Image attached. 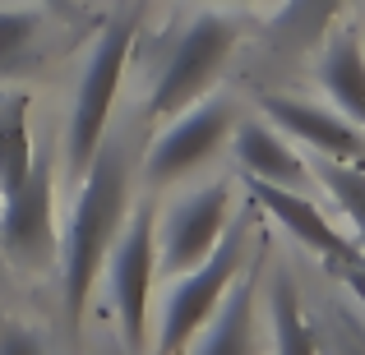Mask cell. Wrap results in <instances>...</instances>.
<instances>
[{"label": "cell", "instance_id": "obj_3", "mask_svg": "<svg viewBox=\"0 0 365 355\" xmlns=\"http://www.w3.org/2000/svg\"><path fill=\"white\" fill-rule=\"evenodd\" d=\"M130 51H134V18L130 14L102 23L98 42L88 46L79 88H74V111H70V120H65V166H70L74 185L83 180L88 161L98 157L102 139H107V120H111V107H116Z\"/></svg>", "mask_w": 365, "mask_h": 355}, {"label": "cell", "instance_id": "obj_18", "mask_svg": "<svg viewBox=\"0 0 365 355\" xmlns=\"http://www.w3.org/2000/svg\"><path fill=\"white\" fill-rule=\"evenodd\" d=\"M37 28H42V14H37L33 5H9V9H0V74L14 70V65L24 60V51L33 46Z\"/></svg>", "mask_w": 365, "mask_h": 355}, {"label": "cell", "instance_id": "obj_24", "mask_svg": "<svg viewBox=\"0 0 365 355\" xmlns=\"http://www.w3.org/2000/svg\"><path fill=\"white\" fill-rule=\"evenodd\" d=\"M0 263H5V258H0Z\"/></svg>", "mask_w": 365, "mask_h": 355}, {"label": "cell", "instance_id": "obj_2", "mask_svg": "<svg viewBox=\"0 0 365 355\" xmlns=\"http://www.w3.org/2000/svg\"><path fill=\"white\" fill-rule=\"evenodd\" d=\"M245 249H250V217H232L222 240L213 245V254L199 267L171 277L167 295L158 304V341L153 355H185L195 346V337L208 328V319L217 314V304L227 300L232 282L245 272Z\"/></svg>", "mask_w": 365, "mask_h": 355}, {"label": "cell", "instance_id": "obj_17", "mask_svg": "<svg viewBox=\"0 0 365 355\" xmlns=\"http://www.w3.org/2000/svg\"><path fill=\"white\" fill-rule=\"evenodd\" d=\"M314 180H319L324 194L342 208V217H347L351 231H356V245L365 249V171L351 166V161L324 157L319 166H314Z\"/></svg>", "mask_w": 365, "mask_h": 355}, {"label": "cell", "instance_id": "obj_10", "mask_svg": "<svg viewBox=\"0 0 365 355\" xmlns=\"http://www.w3.org/2000/svg\"><path fill=\"white\" fill-rule=\"evenodd\" d=\"M245 189H250V198H255V203L264 208V213L273 217V222L282 226L287 235L301 240V245L310 249L314 258H324L329 267H338V263H347V258H356V254H361L356 240L342 235L338 226H333L329 217H324L319 208H314L310 198L301 194V189L268 185V180H245Z\"/></svg>", "mask_w": 365, "mask_h": 355}, {"label": "cell", "instance_id": "obj_9", "mask_svg": "<svg viewBox=\"0 0 365 355\" xmlns=\"http://www.w3.org/2000/svg\"><path fill=\"white\" fill-rule=\"evenodd\" d=\"M259 111H264L268 124H277V134L310 143L319 157L365 166V129H356L342 111H324V107H314V102L282 97V92H264V97H259Z\"/></svg>", "mask_w": 365, "mask_h": 355}, {"label": "cell", "instance_id": "obj_8", "mask_svg": "<svg viewBox=\"0 0 365 355\" xmlns=\"http://www.w3.org/2000/svg\"><path fill=\"white\" fill-rule=\"evenodd\" d=\"M227 222H232V185L227 180L185 194L158 226V272L180 277L199 267L222 240Z\"/></svg>", "mask_w": 365, "mask_h": 355}, {"label": "cell", "instance_id": "obj_14", "mask_svg": "<svg viewBox=\"0 0 365 355\" xmlns=\"http://www.w3.org/2000/svg\"><path fill=\"white\" fill-rule=\"evenodd\" d=\"M347 0H282L273 18H268L264 37H268V51L273 55H305L329 37L333 18L342 14Z\"/></svg>", "mask_w": 365, "mask_h": 355}, {"label": "cell", "instance_id": "obj_15", "mask_svg": "<svg viewBox=\"0 0 365 355\" xmlns=\"http://www.w3.org/2000/svg\"><path fill=\"white\" fill-rule=\"evenodd\" d=\"M268 346L273 355H319V328L287 272L268 277Z\"/></svg>", "mask_w": 365, "mask_h": 355}, {"label": "cell", "instance_id": "obj_11", "mask_svg": "<svg viewBox=\"0 0 365 355\" xmlns=\"http://www.w3.org/2000/svg\"><path fill=\"white\" fill-rule=\"evenodd\" d=\"M195 355H264L259 341V277L255 267L241 272L227 291V300L217 304V314L208 319V328L199 332Z\"/></svg>", "mask_w": 365, "mask_h": 355}, {"label": "cell", "instance_id": "obj_16", "mask_svg": "<svg viewBox=\"0 0 365 355\" xmlns=\"http://www.w3.org/2000/svg\"><path fill=\"white\" fill-rule=\"evenodd\" d=\"M28 116H33L28 92H0V198L14 194L28 180V171H33L37 152H33Z\"/></svg>", "mask_w": 365, "mask_h": 355}, {"label": "cell", "instance_id": "obj_7", "mask_svg": "<svg viewBox=\"0 0 365 355\" xmlns=\"http://www.w3.org/2000/svg\"><path fill=\"white\" fill-rule=\"evenodd\" d=\"M61 240H56V185H51V161L33 157L28 180L5 194L0 208V258L14 263L19 272H42L56 263Z\"/></svg>", "mask_w": 365, "mask_h": 355}, {"label": "cell", "instance_id": "obj_5", "mask_svg": "<svg viewBox=\"0 0 365 355\" xmlns=\"http://www.w3.org/2000/svg\"><path fill=\"white\" fill-rule=\"evenodd\" d=\"M107 282L120 323V346L134 355L148 337V300L153 282H158V208L153 203H139L130 222L120 226L116 245L107 254Z\"/></svg>", "mask_w": 365, "mask_h": 355}, {"label": "cell", "instance_id": "obj_19", "mask_svg": "<svg viewBox=\"0 0 365 355\" xmlns=\"http://www.w3.org/2000/svg\"><path fill=\"white\" fill-rule=\"evenodd\" d=\"M319 355H365V323L347 304H338L333 323L319 328Z\"/></svg>", "mask_w": 365, "mask_h": 355}, {"label": "cell", "instance_id": "obj_13", "mask_svg": "<svg viewBox=\"0 0 365 355\" xmlns=\"http://www.w3.org/2000/svg\"><path fill=\"white\" fill-rule=\"evenodd\" d=\"M319 83L333 97V107L356 124V129H365V55H361V42H356L351 28H338L324 42Z\"/></svg>", "mask_w": 365, "mask_h": 355}, {"label": "cell", "instance_id": "obj_4", "mask_svg": "<svg viewBox=\"0 0 365 355\" xmlns=\"http://www.w3.org/2000/svg\"><path fill=\"white\" fill-rule=\"evenodd\" d=\"M236 42H241V23L227 14H195L185 23V33L176 37V46L167 51L158 79H153V97H148V116L153 120H171L176 111L195 107L199 97H208V88L217 83V74L227 70Z\"/></svg>", "mask_w": 365, "mask_h": 355}, {"label": "cell", "instance_id": "obj_1", "mask_svg": "<svg viewBox=\"0 0 365 355\" xmlns=\"http://www.w3.org/2000/svg\"><path fill=\"white\" fill-rule=\"evenodd\" d=\"M125 203H130V161H125V148L116 139H102L98 157L88 161L79 180V198H74L70 226H65L61 254H56L61 258V300L65 319H70V337H79L83 328L88 295L125 226Z\"/></svg>", "mask_w": 365, "mask_h": 355}, {"label": "cell", "instance_id": "obj_23", "mask_svg": "<svg viewBox=\"0 0 365 355\" xmlns=\"http://www.w3.org/2000/svg\"><path fill=\"white\" fill-rule=\"evenodd\" d=\"M236 5H259V0H236Z\"/></svg>", "mask_w": 365, "mask_h": 355}, {"label": "cell", "instance_id": "obj_21", "mask_svg": "<svg viewBox=\"0 0 365 355\" xmlns=\"http://www.w3.org/2000/svg\"><path fill=\"white\" fill-rule=\"evenodd\" d=\"M333 272H338L342 282H347V291L356 295V300H361V309H365V249H361L356 258H347V263H338Z\"/></svg>", "mask_w": 365, "mask_h": 355}, {"label": "cell", "instance_id": "obj_6", "mask_svg": "<svg viewBox=\"0 0 365 355\" xmlns=\"http://www.w3.org/2000/svg\"><path fill=\"white\" fill-rule=\"evenodd\" d=\"M232 129H236V107L227 97H199L195 107L162 120L158 139L148 143V161H143L148 185H171V180L199 171L232 139Z\"/></svg>", "mask_w": 365, "mask_h": 355}, {"label": "cell", "instance_id": "obj_22", "mask_svg": "<svg viewBox=\"0 0 365 355\" xmlns=\"http://www.w3.org/2000/svg\"><path fill=\"white\" fill-rule=\"evenodd\" d=\"M98 355H130V351H125V346H120V341H107V346H102Z\"/></svg>", "mask_w": 365, "mask_h": 355}, {"label": "cell", "instance_id": "obj_12", "mask_svg": "<svg viewBox=\"0 0 365 355\" xmlns=\"http://www.w3.org/2000/svg\"><path fill=\"white\" fill-rule=\"evenodd\" d=\"M232 152H236V166L245 171V180H268V185L301 189L305 176H310L301 152L287 148V139L268 120H236Z\"/></svg>", "mask_w": 365, "mask_h": 355}, {"label": "cell", "instance_id": "obj_20", "mask_svg": "<svg viewBox=\"0 0 365 355\" xmlns=\"http://www.w3.org/2000/svg\"><path fill=\"white\" fill-rule=\"evenodd\" d=\"M0 355H46L37 332L19 328V323H0Z\"/></svg>", "mask_w": 365, "mask_h": 355}]
</instances>
